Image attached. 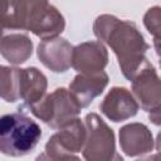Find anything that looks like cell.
I'll return each mask as SVG.
<instances>
[{"mask_svg": "<svg viewBox=\"0 0 161 161\" xmlns=\"http://www.w3.org/2000/svg\"><path fill=\"white\" fill-rule=\"evenodd\" d=\"M31 113L52 128H59L75 118L80 112V104L65 88H57L53 93L44 96L38 102L29 104Z\"/></svg>", "mask_w": 161, "mask_h": 161, "instance_id": "cell-3", "label": "cell"}, {"mask_svg": "<svg viewBox=\"0 0 161 161\" xmlns=\"http://www.w3.org/2000/svg\"><path fill=\"white\" fill-rule=\"evenodd\" d=\"M86 141L83 145V157L89 161H106L121 158L116 155L114 135L104 121L96 113H88L84 118ZM122 160V158H121Z\"/></svg>", "mask_w": 161, "mask_h": 161, "instance_id": "cell-4", "label": "cell"}, {"mask_svg": "<svg viewBox=\"0 0 161 161\" xmlns=\"http://www.w3.org/2000/svg\"><path fill=\"white\" fill-rule=\"evenodd\" d=\"M18 79L19 68L0 65V98L6 102H15L19 99Z\"/></svg>", "mask_w": 161, "mask_h": 161, "instance_id": "cell-15", "label": "cell"}, {"mask_svg": "<svg viewBox=\"0 0 161 161\" xmlns=\"http://www.w3.org/2000/svg\"><path fill=\"white\" fill-rule=\"evenodd\" d=\"M93 30L96 36L101 42H106L114 52L123 75L131 82L148 62L145 57L148 44L137 26L131 21L104 14L96 19Z\"/></svg>", "mask_w": 161, "mask_h": 161, "instance_id": "cell-1", "label": "cell"}, {"mask_svg": "<svg viewBox=\"0 0 161 161\" xmlns=\"http://www.w3.org/2000/svg\"><path fill=\"white\" fill-rule=\"evenodd\" d=\"M9 10V0H0V19H3Z\"/></svg>", "mask_w": 161, "mask_h": 161, "instance_id": "cell-17", "label": "cell"}, {"mask_svg": "<svg viewBox=\"0 0 161 161\" xmlns=\"http://www.w3.org/2000/svg\"><path fill=\"white\" fill-rule=\"evenodd\" d=\"M47 78L36 68L19 69L18 79V92L19 99H23L26 106L33 104L45 96L47 91Z\"/></svg>", "mask_w": 161, "mask_h": 161, "instance_id": "cell-14", "label": "cell"}, {"mask_svg": "<svg viewBox=\"0 0 161 161\" xmlns=\"http://www.w3.org/2000/svg\"><path fill=\"white\" fill-rule=\"evenodd\" d=\"M42 137L39 125L24 113L0 116V152L8 156L30 153Z\"/></svg>", "mask_w": 161, "mask_h": 161, "instance_id": "cell-2", "label": "cell"}, {"mask_svg": "<svg viewBox=\"0 0 161 161\" xmlns=\"http://www.w3.org/2000/svg\"><path fill=\"white\" fill-rule=\"evenodd\" d=\"M73 47L63 38L43 39L38 45V57L40 62L55 73L65 72L72 65Z\"/></svg>", "mask_w": 161, "mask_h": 161, "instance_id": "cell-10", "label": "cell"}, {"mask_svg": "<svg viewBox=\"0 0 161 161\" xmlns=\"http://www.w3.org/2000/svg\"><path fill=\"white\" fill-rule=\"evenodd\" d=\"M48 5V0H9L8 14L0 19V25L30 31Z\"/></svg>", "mask_w": 161, "mask_h": 161, "instance_id": "cell-7", "label": "cell"}, {"mask_svg": "<svg viewBox=\"0 0 161 161\" xmlns=\"http://www.w3.org/2000/svg\"><path fill=\"white\" fill-rule=\"evenodd\" d=\"M138 107L132 93L122 87L112 88L99 106L102 113L113 122L126 121L136 116Z\"/></svg>", "mask_w": 161, "mask_h": 161, "instance_id": "cell-11", "label": "cell"}, {"mask_svg": "<svg viewBox=\"0 0 161 161\" xmlns=\"http://www.w3.org/2000/svg\"><path fill=\"white\" fill-rule=\"evenodd\" d=\"M119 143L127 156H140L152 151L153 137L145 125L130 123L119 130Z\"/></svg>", "mask_w": 161, "mask_h": 161, "instance_id": "cell-12", "label": "cell"}, {"mask_svg": "<svg viewBox=\"0 0 161 161\" xmlns=\"http://www.w3.org/2000/svg\"><path fill=\"white\" fill-rule=\"evenodd\" d=\"M145 25L151 34L155 35L156 45L158 43V34H160V8L155 6L150 9L145 15Z\"/></svg>", "mask_w": 161, "mask_h": 161, "instance_id": "cell-16", "label": "cell"}, {"mask_svg": "<svg viewBox=\"0 0 161 161\" xmlns=\"http://www.w3.org/2000/svg\"><path fill=\"white\" fill-rule=\"evenodd\" d=\"M86 141V126L79 118H73L59 127L45 145V155L42 156L52 160H68L78 157L74 155L82 151Z\"/></svg>", "mask_w": 161, "mask_h": 161, "instance_id": "cell-5", "label": "cell"}, {"mask_svg": "<svg viewBox=\"0 0 161 161\" xmlns=\"http://www.w3.org/2000/svg\"><path fill=\"white\" fill-rule=\"evenodd\" d=\"M107 84L108 75L103 70L93 74L79 73L69 84V91L83 108L89 106L91 102L103 92Z\"/></svg>", "mask_w": 161, "mask_h": 161, "instance_id": "cell-13", "label": "cell"}, {"mask_svg": "<svg viewBox=\"0 0 161 161\" xmlns=\"http://www.w3.org/2000/svg\"><path fill=\"white\" fill-rule=\"evenodd\" d=\"M108 63V53L101 42H86L75 48L72 53V67L84 74L102 72Z\"/></svg>", "mask_w": 161, "mask_h": 161, "instance_id": "cell-9", "label": "cell"}, {"mask_svg": "<svg viewBox=\"0 0 161 161\" xmlns=\"http://www.w3.org/2000/svg\"><path fill=\"white\" fill-rule=\"evenodd\" d=\"M33 53V43L28 31L0 25V54L11 64L26 62Z\"/></svg>", "mask_w": 161, "mask_h": 161, "instance_id": "cell-8", "label": "cell"}, {"mask_svg": "<svg viewBox=\"0 0 161 161\" xmlns=\"http://www.w3.org/2000/svg\"><path fill=\"white\" fill-rule=\"evenodd\" d=\"M132 91L141 107L150 112V118L155 125H160V101L161 86L160 78L153 65L147 62L138 73L131 79Z\"/></svg>", "mask_w": 161, "mask_h": 161, "instance_id": "cell-6", "label": "cell"}]
</instances>
